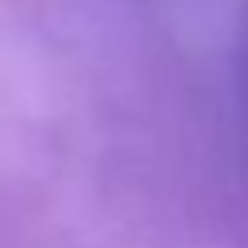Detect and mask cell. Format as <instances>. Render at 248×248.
Segmentation results:
<instances>
[]
</instances>
